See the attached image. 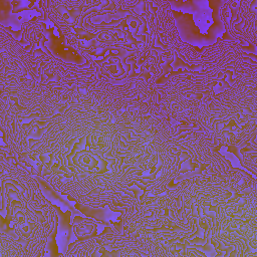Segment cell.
Listing matches in <instances>:
<instances>
[{
	"label": "cell",
	"instance_id": "obj_1",
	"mask_svg": "<svg viewBox=\"0 0 257 257\" xmlns=\"http://www.w3.org/2000/svg\"><path fill=\"white\" fill-rule=\"evenodd\" d=\"M0 127L8 154L89 208L121 212L229 162L199 127L171 120L147 80L116 84L94 65L22 45L0 26Z\"/></svg>",
	"mask_w": 257,
	"mask_h": 257
},
{
	"label": "cell",
	"instance_id": "obj_2",
	"mask_svg": "<svg viewBox=\"0 0 257 257\" xmlns=\"http://www.w3.org/2000/svg\"><path fill=\"white\" fill-rule=\"evenodd\" d=\"M121 215L151 257H257V182L233 166L189 175Z\"/></svg>",
	"mask_w": 257,
	"mask_h": 257
},
{
	"label": "cell",
	"instance_id": "obj_3",
	"mask_svg": "<svg viewBox=\"0 0 257 257\" xmlns=\"http://www.w3.org/2000/svg\"><path fill=\"white\" fill-rule=\"evenodd\" d=\"M67 44L109 81L158 86L182 40L169 1H40Z\"/></svg>",
	"mask_w": 257,
	"mask_h": 257
},
{
	"label": "cell",
	"instance_id": "obj_4",
	"mask_svg": "<svg viewBox=\"0 0 257 257\" xmlns=\"http://www.w3.org/2000/svg\"><path fill=\"white\" fill-rule=\"evenodd\" d=\"M0 257H42L56 230L55 207L34 175L0 150Z\"/></svg>",
	"mask_w": 257,
	"mask_h": 257
},
{
	"label": "cell",
	"instance_id": "obj_5",
	"mask_svg": "<svg viewBox=\"0 0 257 257\" xmlns=\"http://www.w3.org/2000/svg\"><path fill=\"white\" fill-rule=\"evenodd\" d=\"M189 124L201 128L218 148L238 147L256 140L257 66L200 105Z\"/></svg>",
	"mask_w": 257,
	"mask_h": 257
},
{
	"label": "cell",
	"instance_id": "obj_6",
	"mask_svg": "<svg viewBox=\"0 0 257 257\" xmlns=\"http://www.w3.org/2000/svg\"><path fill=\"white\" fill-rule=\"evenodd\" d=\"M66 257H151L148 248L136 237L113 229L71 243Z\"/></svg>",
	"mask_w": 257,
	"mask_h": 257
},
{
	"label": "cell",
	"instance_id": "obj_7",
	"mask_svg": "<svg viewBox=\"0 0 257 257\" xmlns=\"http://www.w3.org/2000/svg\"><path fill=\"white\" fill-rule=\"evenodd\" d=\"M218 18L233 40L256 45L257 39V1H221L217 10Z\"/></svg>",
	"mask_w": 257,
	"mask_h": 257
},
{
	"label": "cell",
	"instance_id": "obj_8",
	"mask_svg": "<svg viewBox=\"0 0 257 257\" xmlns=\"http://www.w3.org/2000/svg\"><path fill=\"white\" fill-rule=\"evenodd\" d=\"M238 151L240 153V160L242 165L250 170L255 176L256 174V140L248 142L244 145L238 146Z\"/></svg>",
	"mask_w": 257,
	"mask_h": 257
},
{
	"label": "cell",
	"instance_id": "obj_9",
	"mask_svg": "<svg viewBox=\"0 0 257 257\" xmlns=\"http://www.w3.org/2000/svg\"><path fill=\"white\" fill-rule=\"evenodd\" d=\"M73 230L79 239L90 237L96 234L97 222L87 218H75L73 222Z\"/></svg>",
	"mask_w": 257,
	"mask_h": 257
}]
</instances>
